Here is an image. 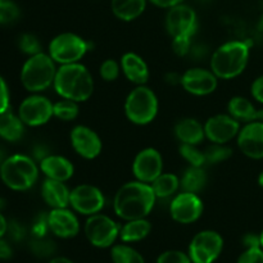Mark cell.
<instances>
[{
    "label": "cell",
    "mask_w": 263,
    "mask_h": 263,
    "mask_svg": "<svg viewBox=\"0 0 263 263\" xmlns=\"http://www.w3.org/2000/svg\"><path fill=\"white\" fill-rule=\"evenodd\" d=\"M236 144L248 158L263 159V121L246 123L236 136Z\"/></svg>",
    "instance_id": "cell-18"
},
{
    "label": "cell",
    "mask_w": 263,
    "mask_h": 263,
    "mask_svg": "<svg viewBox=\"0 0 263 263\" xmlns=\"http://www.w3.org/2000/svg\"><path fill=\"white\" fill-rule=\"evenodd\" d=\"M7 231H8V222H7V220L4 218V216L0 213V238H3Z\"/></svg>",
    "instance_id": "cell-47"
},
{
    "label": "cell",
    "mask_w": 263,
    "mask_h": 263,
    "mask_svg": "<svg viewBox=\"0 0 263 263\" xmlns=\"http://www.w3.org/2000/svg\"><path fill=\"white\" fill-rule=\"evenodd\" d=\"M204 211L202 198L195 193L182 192L174 195L170 203V215L172 220L182 225H189L199 220Z\"/></svg>",
    "instance_id": "cell-12"
},
{
    "label": "cell",
    "mask_w": 263,
    "mask_h": 263,
    "mask_svg": "<svg viewBox=\"0 0 263 263\" xmlns=\"http://www.w3.org/2000/svg\"><path fill=\"white\" fill-rule=\"evenodd\" d=\"M236 263H263V249L258 248H247Z\"/></svg>",
    "instance_id": "cell-39"
},
{
    "label": "cell",
    "mask_w": 263,
    "mask_h": 263,
    "mask_svg": "<svg viewBox=\"0 0 263 263\" xmlns=\"http://www.w3.org/2000/svg\"><path fill=\"white\" fill-rule=\"evenodd\" d=\"M193 48L192 37H176L172 39V49L179 57H185L190 54Z\"/></svg>",
    "instance_id": "cell-40"
},
{
    "label": "cell",
    "mask_w": 263,
    "mask_h": 263,
    "mask_svg": "<svg viewBox=\"0 0 263 263\" xmlns=\"http://www.w3.org/2000/svg\"><path fill=\"white\" fill-rule=\"evenodd\" d=\"M259 235H261V247H262V249H263V230H262V233L259 234Z\"/></svg>",
    "instance_id": "cell-52"
},
{
    "label": "cell",
    "mask_w": 263,
    "mask_h": 263,
    "mask_svg": "<svg viewBox=\"0 0 263 263\" xmlns=\"http://www.w3.org/2000/svg\"><path fill=\"white\" fill-rule=\"evenodd\" d=\"M49 230L61 239L74 238L80 233V221L73 210L53 208L48 213Z\"/></svg>",
    "instance_id": "cell-19"
},
{
    "label": "cell",
    "mask_w": 263,
    "mask_h": 263,
    "mask_svg": "<svg viewBox=\"0 0 263 263\" xmlns=\"http://www.w3.org/2000/svg\"><path fill=\"white\" fill-rule=\"evenodd\" d=\"M249 55H251V44L248 41H228L218 46L212 54L210 68L218 79H235L246 71Z\"/></svg>",
    "instance_id": "cell-3"
},
{
    "label": "cell",
    "mask_w": 263,
    "mask_h": 263,
    "mask_svg": "<svg viewBox=\"0 0 263 263\" xmlns=\"http://www.w3.org/2000/svg\"><path fill=\"white\" fill-rule=\"evenodd\" d=\"M121 228L112 217L103 213L87 216L85 222V236L97 248H109L120 238Z\"/></svg>",
    "instance_id": "cell-8"
},
{
    "label": "cell",
    "mask_w": 263,
    "mask_h": 263,
    "mask_svg": "<svg viewBox=\"0 0 263 263\" xmlns=\"http://www.w3.org/2000/svg\"><path fill=\"white\" fill-rule=\"evenodd\" d=\"M157 263H193L190 259L189 254L184 253L181 251H176V249H171V251H166L157 258Z\"/></svg>",
    "instance_id": "cell-38"
},
{
    "label": "cell",
    "mask_w": 263,
    "mask_h": 263,
    "mask_svg": "<svg viewBox=\"0 0 263 263\" xmlns=\"http://www.w3.org/2000/svg\"><path fill=\"white\" fill-rule=\"evenodd\" d=\"M25 126L20 116L8 109L0 115V138L7 141H18L25 134Z\"/></svg>",
    "instance_id": "cell-27"
},
{
    "label": "cell",
    "mask_w": 263,
    "mask_h": 263,
    "mask_svg": "<svg viewBox=\"0 0 263 263\" xmlns=\"http://www.w3.org/2000/svg\"><path fill=\"white\" fill-rule=\"evenodd\" d=\"M223 248V239L217 231L203 230L192 239L189 254L193 263H213L220 257Z\"/></svg>",
    "instance_id": "cell-9"
},
{
    "label": "cell",
    "mask_w": 263,
    "mask_h": 263,
    "mask_svg": "<svg viewBox=\"0 0 263 263\" xmlns=\"http://www.w3.org/2000/svg\"><path fill=\"white\" fill-rule=\"evenodd\" d=\"M41 197L51 210L53 208H66L69 207L71 190L68 189L66 182L46 177L41 184Z\"/></svg>",
    "instance_id": "cell-22"
},
{
    "label": "cell",
    "mask_w": 263,
    "mask_h": 263,
    "mask_svg": "<svg viewBox=\"0 0 263 263\" xmlns=\"http://www.w3.org/2000/svg\"><path fill=\"white\" fill-rule=\"evenodd\" d=\"M208 181V177L203 167H193L189 166L182 176L180 177V189L182 192L198 193L202 192L205 187Z\"/></svg>",
    "instance_id": "cell-28"
},
{
    "label": "cell",
    "mask_w": 263,
    "mask_h": 263,
    "mask_svg": "<svg viewBox=\"0 0 263 263\" xmlns=\"http://www.w3.org/2000/svg\"><path fill=\"white\" fill-rule=\"evenodd\" d=\"M205 161L210 164H218L228 161L233 154V149L228 144H215L212 143L204 151Z\"/></svg>",
    "instance_id": "cell-32"
},
{
    "label": "cell",
    "mask_w": 263,
    "mask_h": 263,
    "mask_svg": "<svg viewBox=\"0 0 263 263\" xmlns=\"http://www.w3.org/2000/svg\"><path fill=\"white\" fill-rule=\"evenodd\" d=\"M121 63L115 59H105L99 67V74L105 82H113L120 77Z\"/></svg>",
    "instance_id": "cell-35"
},
{
    "label": "cell",
    "mask_w": 263,
    "mask_h": 263,
    "mask_svg": "<svg viewBox=\"0 0 263 263\" xmlns=\"http://www.w3.org/2000/svg\"><path fill=\"white\" fill-rule=\"evenodd\" d=\"M57 94L77 103L86 102L94 92L92 74L82 63L59 66L53 84Z\"/></svg>",
    "instance_id": "cell-2"
},
{
    "label": "cell",
    "mask_w": 263,
    "mask_h": 263,
    "mask_svg": "<svg viewBox=\"0 0 263 263\" xmlns=\"http://www.w3.org/2000/svg\"><path fill=\"white\" fill-rule=\"evenodd\" d=\"M40 170L48 179L68 181L74 174V167L68 158L59 154H48L40 161Z\"/></svg>",
    "instance_id": "cell-20"
},
{
    "label": "cell",
    "mask_w": 263,
    "mask_h": 263,
    "mask_svg": "<svg viewBox=\"0 0 263 263\" xmlns=\"http://www.w3.org/2000/svg\"><path fill=\"white\" fill-rule=\"evenodd\" d=\"M3 203H4V202H3V200H2V199H0V208H2V207H3V205H4V204H3Z\"/></svg>",
    "instance_id": "cell-53"
},
{
    "label": "cell",
    "mask_w": 263,
    "mask_h": 263,
    "mask_svg": "<svg viewBox=\"0 0 263 263\" xmlns=\"http://www.w3.org/2000/svg\"><path fill=\"white\" fill-rule=\"evenodd\" d=\"M258 185L263 189V171L258 175Z\"/></svg>",
    "instance_id": "cell-50"
},
{
    "label": "cell",
    "mask_w": 263,
    "mask_h": 263,
    "mask_svg": "<svg viewBox=\"0 0 263 263\" xmlns=\"http://www.w3.org/2000/svg\"><path fill=\"white\" fill-rule=\"evenodd\" d=\"M241 126L239 121L230 115H215L208 118L204 123L205 139L215 144H229L236 139Z\"/></svg>",
    "instance_id": "cell-15"
},
{
    "label": "cell",
    "mask_w": 263,
    "mask_h": 263,
    "mask_svg": "<svg viewBox=\"0 0 263 263\" xmlns=\"http://www.w3.org/2000/svg\"><path fill=\"white\" fill-rule=\"evenodd\" d=\"M151 231L152 223L146 218L125 221V225L121 226L120 239L123 243H136L145 239Z\"/></svg>",
    "instance_id": "cell-26"
},
{
    "label": "cell",
    "mask_w": 263,
    "mask_h": 263,
    "mask_svg": "<svg viewBox=\"0 0 263 263\" xmlns=\"http://www.w3.org/2000/svg\"><path fill=\"white\" fill-rule=\"evenodd\" d=\"M31 249L39 257H50L55 252V244L50 239L41 236V238H35V240L31 243Z\"/></svg>",
    "instance_id": "cell-37"
},
{
    "label": "cell",
    "mask_w": 263,
    "mask_h": 263,
    "mask_svg": "<svg viewBox=\"0 0 263 263\" xmlns=\"http://www.w3.org/2000/svg\"><path fill=\"white\" fill-rule=\"evenodd\" d=\"M121 71L126 79L135 85H145L149 80V67L139 54L128 51L121 58Z\"/></svg>",
    "instance_id": "cell-21"
},
{
    "label": "cell",
    "mask_w": 263,
    "mask_h": 263,
    "mask_svg": "<svg viewBox=\"0 0 263 263\" xmlns=\"http://www.w3.org/2000/svg\"><path fill=\"white\" fill-rule=\"evenodd\" d=\"M53 112L55 118L64 121V122H69V121H73L79 117V103L74 102V100L63 99V98H62L59 102L54 103Z\"/></svg>",
    "instance_id": "cell-31"
},
{
    "label": "cell",
    "mask_w": 263,
    "mask_h": 263,
    "mask_svg": "<svg viewBox=\"0 0 263 263\" xmlns=\"http://www.w3.org/2000/svg\"><path fill=\"white\" fill-rule=\"evenodd\" d=\"M175 136L181 144L199 145L205 138L204 125L195 118H182L175 125Z\"/></svg>",
    "instance_id": "cell-24"
},
{
    "label": "cell",
    "mask_w": 263,
    "mask_h": 263,
    "mask_svg": "<svg viewBox=\"0 0 263 263\" xmlns=\"http://www.w3.org/2000/svg\"><path fill=\"white\" fill-rule=\"evenodd\" d=\"M0 177L9 189L25 192L31 189L39 179V167L25 154H14L4 159L0 166Z\"/></svg>",
    "instance_id": "cell-5"
},
{
    "label": "cell",
    "mask_w": 263,
    "mask_h": 263,
    "mask_svg": "<svg viewBox=\"0 0 263 263\" xmlns=\"http://www.w3.org/2000/svg\"><path fill=\"white\" fill-rule=\"evenodd\" d=\"M151 185L157 199H167L176 195L180 190V177L170 172H162Z\"/></svg>",
    "instance_id": "cell-29"
},
{
    "label": "cell",
    "mask_w": 263,
    "mask_h": 263,
    "mask_svg": "<svg viewBox=\"0 0 263 263\" xmlns=\"http://www.w3.org/2000/svg\"><path fill=\"white\" fill-rule=\"evenodd\" d=\"M8 231H9L10 234H12V236L14 239H21L22 238V235H23V231H22V229H21V226L18 225V223H15V222H13V223H10V225H8Z\"/></svg>",
    "instance_id": "cell-46"
},
{
    "label": "cell",
    "mask_w": 263,
    "mask_h": 263,
    "mask_svg": "<svg viewBox=\"0 0 263 263\" xmlns=\"http://www.w3.org/2000/svg\"><path fill=\"white\" fill-rule=\"evenodd\" d=\"M49 263H73L71 259L66 258V257H54V258L50 259Z\"/></svg>",
    "instance_id": "cell-48"
},
{
    "label": "cell",
    "mask_w": 263,
    "mask_h": 263,
    "mask_svg": "<svg viewBox=\"0 0 263 263\" xmlns=\"http://www.w3.org/2000/svg\"><path fill=\"white\" fill-rule=\"evenodd\" d=\"M158 98L146 85H136L125 99V115L131 123L138 126L149 125L158 115Z\"/></svg>",
    "instance_id": "cell-6"
},
{
    "label": "cell",
    "mask_w": 263,
    "mask_h": 263,
    "mask_svg": "<svg viewBox=\"0 0 263 263\" xmlns=\"http://www.w3.org/2000/svg\"><path fill=\"white\" fill-rule=\"evenodd\" d=\"M18 46L21 51L27 55H35V54L41 53V44L39 39L32 33H23L18 40Z\"/></svg>",
    "instance_id": "cell-36"
},
{
    "label": "cell",
    "mask_w": 263,
    "mask_h": 263,
    "mask_svg": "<svg viewBox=\"0 0 263 263\" xmlns=\"http://www.w3.org/2000/svg\"><path fill=\"white\" fill-rule=\"evenodd\" d=\"M258 31H263V8H262V12H261V17H259V21H258Z\"/></svg>",
    "instance_id": "cell-49"
},
{
    "label": "cell",
    "mask_w": 263,
    "mask_h": 263,
    "mask_svg": "<svg viewBox=\"0 0 263 263\" xmlns=\"http://www.w3.org/2000/svg\"><path fill=\"white\" fill-rule=\"evenodd\" d=\"M54 103L49 98L33 92L26 98L18 108V116L26 126L39 127L48 123L54 117Z\"/></svg>",
    "instance_id": "cell-10"
},
{
    "label": "cell",
    "mask_w": 263,
    "mask_h": 263,
    "mask_svg": "<svg viewBox=\"0 0 263 263\" xmlns=\"http://www.w3.org/2000/svg\"><path fill=\"white\" fill-rule=\"evenodd\" d=\"M146 4L148 0H110L113 14L123 22H131L140 17Z\"/></svg>",
    "instance_id": "cell-25"
},
{
    "label": "cell",
    "mask_w": 263,
    "mask_h": 263,
    "mask_svg": "<svg viewBox=\"0 0 263 263\" xmlns=\"http://www.w3.org/2000/svg\"><path fill=\"white\" fill-rule=\"evenodd\" d=\"M218 77L212 71L202 67H194L184 72L180 85L189 94L195 97H205L216 91L218 86Z\"/></svg>",
    "instance_id": "cell-14"
},
{
    "label": "cell",
    "mask_w": 263,
    "mask_h": 263,
    "mask_svg": "<svg viewBox=\"0 0 263 263\" xmlns=\"http://www.w3.org/2000/svg\"><path fill=\"white\" fill-rule=\"evenodd\" d=\"M180 156L182 159L187 162L189 166L193 167H203L207 164L205 161V154L204 152L200 151L198 145H190V144H181L179 148Z\"/></svg>",
    "instance_id": "cell-33"
},
{
    "label": "cell",
    "mask_w": 263,
    "mask_h": 263,
    "mask_svg": "<svg viewBox=\"0 0 263 263\" xmlns=\"http://www.w3.org/2000/svg\"><path fill=\"white\" fill-rule=\"evenodd\" d=\"M9 109V90L5 80L0 76V115Z\"/></svg>",
    "instance_id": "cell-41"
},
{
    "label": "cell",
    "mask_w": 263,
    "mask_h": 263,
    "mask_svg": "<svg viewBox=\"0 0 263 263\" xmlns=\"http://www.w3.org/2000/svg\"><path fill=\"white\" fill-rule=\"evenodd\" d=\"M105 197L99 187L91 184H81L71 190L69 207L82 216H91L102 212Z\"/></svg>",
    "instance_id": "cell-13"
},
{
    "label": "cell",
    "mask_w": 263,
    "mask_h": 263,
    "mask_svg": "<svg viewBox=\"0 0 263 263\" xmlns=\"http://www.w3.org/2000/svg\"><path fill=\"white\" fill-rule=\"evenodd\" d=\"M12 257V248L7 241L0 238V259H8Z\"/></svg>",
    "instance_id": "cell-45"
},
{
    "label": "cell",
    "mask_w": 263,
    "mask_h": 263,
    "mask_svg": "<svg viewBox=\"0 0 263 263\" xmlns=\"http://www.w3.org/2000/svg\"><path fill=\"white\" fill-rule=\"evenodd\" d=\"M243 246L247 248H258L261 247V235L249 233L243 236ZM262 248V247H261Z\"/></svg>",
    "instance_id": "cell-43"
},
{
    "label": "cell",
    "mask_w": 263,
    "mask_h": 263,
    "mask_svg": "<svg viewBox=\"0 0 263 263\" xmlns=\"http://www.w3.org/2000/svg\"><path fill=\"white\" fill-rule=\"evenodd\" d=\"M69 140L73 151L84 159H95L102 153V139L89 126H74L69 134Z\"/></svg>",
    "instance_id": "cell-17"
},
{
    "label": "cell",
    "mask_w": 263,
    "mask_h": 263,
    "mask_svg": "<svg viewBox=\"0 0 263 263\" xmlns=\"http://www.w3.org/2000/svg\"><path fill=\"white\" fill-rule=\"evenodd\" d=\"M166 30L172 39L193 37L198 28V17L190 5L181 4L170 8L166 14Z\"/></svg>",
    "instance_id": "cell-11"
},
{
    "label": "cell",
    "mask_w": 263,
    "mask_h": 263,
    "mask_svg": "<svg viewBox=\"0 0 263 263\" xmlns=\"http://www.w3.org/2000/svg\"><path fill=\"white\" fill-rule=\"evenodd\" d=\"M157 197L151 184L130 181L123 184L113 198V211L123 221L146 218L156 205Z\"/></svg>",
    "instance_id": "cell-1"
},
{
    "label": "cell",
    "mask_w": 263,
    "mask_h": 263,
    "mask_svg": "<svg viewBox=\"0 0 263 263\" xmlns=\"http://www.w3.org/2000/svg\"><path fill=\"white\" fill-rule=\"evenodd\" d=\"M229 115L239 122H253V121H263V109L257 108L248 98L233 97L228 104Z\"/></svg>",
    "instance_id": "cell-23"
},
{
    "label": "cell",
    "mask_w": 263,
    "mask_h": 263,
    "mask_svg": "<svg viewBox=\"0 0 263 263\" xmlns=\"http://www.w3.org/2000/svg\"><path fill=\"white\" fill-rule=\"evenodd\" d=\"M57 63L49 53L31 55L21 69V82L30 92H41L53 86L57 74Z\"/></svg>",
    "instance_id": "cell-4"
},
{
    "label": "cell",
    "mask_w": 263,
    "mask_h": 263,
    "mask_svg": "<svg viewBox=\"0 0 263 263\" xmlns=\"http://www.w3.org/2000/svg\"><path fill=\"white\" fill-rule=\"evenodd\" d=\"M90 48L85 39L73 32H62L51 39L49 44V55L59 66L79 63Z\"/></svg>",
    "instance_id": "cell-7"
},
{
    "label": "cell",
    "mask_w": 263,
    "mask_h": 263,
    "mask_svg": "<svg viewBox=\"0 0 263 263\" xmlns=\"http://www.w3.org/2000/svg\"><path fill=\"white\" fill-rule=\"evenodd\" d=\"M251 94L256 102L263 104V74L257 77L251 86Z\"/></svg>",
    "instance_id": "cell-42"
},
{
    "label": "cell",
    "mask_w": 263,
    "mask_h": 263,
    "mask_svg": "<svg viewBox=\"0 0 263 263\" xmlns=\"http://www.w3.org/2000/svg\"><path fill=\"white\" fill-rule=\"evenodd\" d=\"M113 263H145L144 257L127 244H117L110 249Z\"/></svg>",
    "instance_id": "cell-30"
},
{
    "label": "cell",
    "mask_w": 263,
    "mask_h": 263,
    "mask_svg": "<svg viewBox=\"0 0 263 263\" xmlns=\"http://www.w3.org/2000/svg\"><path fill=\"white\" fill-rule=\"evenodd\" d=\"M4 156H3V152L2 151H0V166H2V163H3V162H4Z\"/></svg>",
    "instance_id": "cell-51"
},
{
    "label": "cell",
    "mask_w": 263,
    "mask_h": 263,
    "mask_svg": "<svg viewBox=\"0 0 263 263\" xmlns=\"http://www.w3.org/2000/svg\"><path fill=\"white\" fill-rule=\"evenodd\" d=\"M149 3H152L153 5L158 8H164V9H170V8L175 7V5H179L181 3H184L185 0H148Z\"/></svg>",
    "instance_id": "cell-44"
},
{
    "label": "cell",
    "mask_w": 263,
    "mask_h": 263,
    "mask_svg": "<svg viewBox=\"0 0 263 263\" xmlns=\"http://www.w3.org/2000/svg\"><path fill=\"white\" fill-rule=\"evenodd\" d=\"M20 8L12 0H0V23L8 25V23L15 22L20 18Z\"/></svg>",
    "instance_id": "cell-34"
},
{
    "label": "cell",
    "mask_w": 263,
    "mask_h": 263,
    "mask_svg": "<svg viewBox=\"0 0 263 263\" xmlns=\"http://www.w3.org/2000/svg\"><path fill=\"white\" fill-rule=\"evenodd\" d=\"M133 172L136 180L152 184L163 172V157L154 148L143 149L134 158Z\"/></svg>",
    "instance_id": "cell-16"
}]
</instances>
